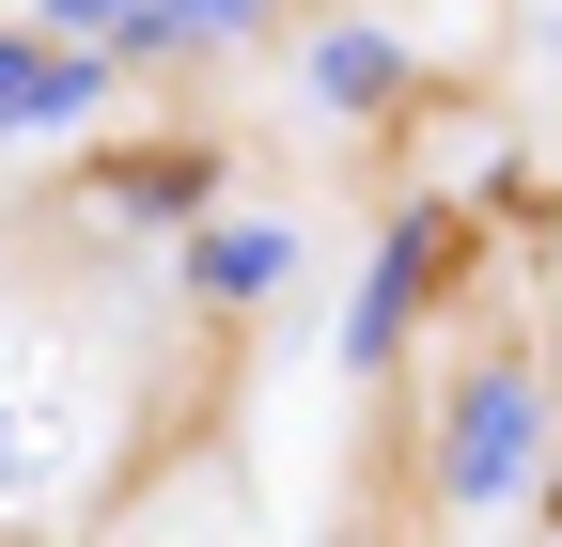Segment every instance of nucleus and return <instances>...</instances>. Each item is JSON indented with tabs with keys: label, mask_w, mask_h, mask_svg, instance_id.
Here are the masks:
<instances>
[{
	"label": "nucleus",
	"mask_w": 562,
	"mask_h": 547,
	"mask_svg": "<svg viewBox=\"0 0 562 547\" xmlns=\"http://www.w3.org/2000/svg\"><path fill=\"white\" fill-rule=\"evenodd\" d=\"M516 469H531V376H484L453 406V501H516Z\"/></svg>",
	"instance_id": "obj_1"
},
{
	"label": "nucleus",
	"mask_w": 562,
	"mask_h": 547,
	"mask_svg": "<svg viewBox=\"0 0 562 547\" xmlns=\"http://www.w3.org/2000/svg\"><path fill=\"white\" fill-rule=\"evenodd\" d=\"M79 110H94V63H79V47H0V142L79 125Z\"/></svg>",
	"instance_id": "obj_2"
},
{
	"label": "nucleus",
	"mask_w": 562,
	"mask_h": 547,
	"mask_svg": "<svg viewBox=\"0 0 562 547\" xmlns=\"http://www.w3.org/2000/svg\"><path fill=\"white\" fill-rule=\"evenodd\" d=\"M422 266H438V235L406 220V235L375 250V282H360V313H344V360H391V328H406V298H422Z\"/></svg>",
	"instance_id": "obj_3"
},
{
	"label": "nucleus",
	"mask_w": 562,
	"mask_h": 547,
	"mask_svg": "<svg viewBox=\"0 0 562 547\" xmlns=\"http://www.w3.org/2000/svg\"><path fill=\"white\" fill-rule=\"evenodd\" d=\"M281 266H297V235H266V220H220V235L188 250V282H203V298H266Z\"/></svg>",
	"instance_id": "obj_4"
},
{
	"label": "nucleus",
	"mask_w": 562,
	"mask_h": 547,
	"mask_svg": "<svg viewBox=\"0 0 562 547\" xmlns=\"http://www.w3.org/2000/svg\"><path fill=\"white\" fill-rule=\"evenodd\" d=\"M250 16H266V0H125V47H220Z\"/></svg>",
	"instance_id": "obj_5"
},
{
	"label": "nucleus",
	"mask_w": 562,
	"mask_h": 547,
	"mask_svg": "<svg viewBox=\"0 0 562 547\" xmlns=\"http://www.w3.org/2000/svg\"><path fill=\"white\" fill-rule=\"evenodd\" d=\"M313 94H328V110H375V94H391V47H375V32H328V47H313Z\"/></svg>",
	"instance_id": "obj_6"
},
{
	"label": "nucleus",
	"mask_w": 562,
	"mask_h": 547,
	"mask_svg": "<svg viewBox=\"0 0 562 547\" xmlns=\"http://www.w3.org/2000/svg\"><path fill=\"white\" fill-rule=\"evenodd\" d=\"M47 32H79V47H94V32H125V0H47Z\"/></svg>",
	"instance_id": "obj_7"
}]
</instances>
